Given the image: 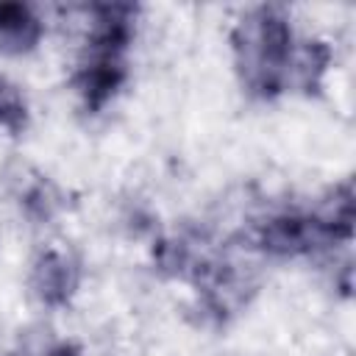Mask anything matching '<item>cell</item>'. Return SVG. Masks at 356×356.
Listing matches in <instances>:
<instances>
[{
	"mask_svg": "<svg viewBox=\"0 0 356 356\" xmlns=\"http://www.w3.org/2000/svg\"><path fill=\"white\" fill-rule=\"evenodd\" d=\"M312 209L331 248L350 245L353 239V184L350 178L328 186L312 203Z\"/></svg>",
	"mask_w": 356,
	"mask_h": 356,
	"instance_id": "7",
	"label": "cell"
},
{
	"mask_svg": "<svg viewBox=\"0 0 356 356\" xmlns=\"http://www.w3.org/2000/svg\"><path fill=\"white\" fill-rule=\"evenodd\" d=\"M31 125V103L25 89L0 72V134L6 136H22Z\"/></svg>",
	"mask_w": 356,
	"mask_h": 356,
	"instance_id": "9",
	"label": "cell"
},
{
	"mask_svg": "<svg viewBox=\"0 0 356 356\" xmlns=\"http://www.w3.org/2000/svg\"><path fill=\"white\" fill-rule=\"evenodd\" d=\"M242 239L253 253L267 259H303L320 250H331L314 209L298 203H281L256 211L245 222Z\"/></svg>",
	"mask_w": 356,
	"mask_h": 356,
	"instance_id": "3",
	"label": "cell"
},
{
	"mask_svg": "<svg viewBox=\"0 0 356 356\" xmlns=\"http://www.w3.org/2000/svg\"><path fill=\"white\" fill-rule=\"evenodd\" d=\"M334 64V50L320 36H300L298 56H295V72H292V92L303 97H314L323 92L325 78Z\"/></svg>",
	"mask_w": 356,
	"mask_h": 356,
	"instance_id": "8",
	"label": "cell"
},
{
	"mask_svg": "<svg viewBox=\"0 0 356 356\" xmlns=\"http://www.w3.org/2000/svg\"><path fill=\"white\" fill-rule=\"evenodd\" d=\"M47 22L36 6L22 0H0V56L22 58L39 50Z\"/></svg>",
	"mask_w": 356,
	"mask_h": 356,
	"instance_id": "6",
	"label": "cell"
},
{
	"mask_svg": "<svg viewBox=\"0 0 356 356\" xmlns=\"http://www.w3.org/2000/svg\"><path fill=\"white\" fill-rule=\"evenodd\" d=\"M81 284H83V264L72 248L50 242L33 253L28 264L25 286H28V295L42 309L47 312L67 309L81 292Z\"/></svg>",
	"mask_w": 356,
	"mask_h": 356,
	"instance_id": "4",
	"label": "cell"
},
{
	"mask_svg": "<svg viewBox=\"0 0 356 356\" xmlns=\"http://www.w3.org/2000/svg\"><path fill=\"white\" fill-rule=\"evenodd\" d=\"M42 356H83V350L75 342H58V345L47 348Z\"/></svg>",
	"mask_w": 356,
	"mask_h": 356,
	"instance_id": "10",
	"label": "cell"
},
{
	"mask_svg": "<svg viewBox=\"0 0 356 356\" xmlns=\"http://www.w3.org/2000/svg\"><path fill=\"white\" fill-rule=\"evenodd\" d=\"M6 189L14 206L19 209V214L33 225H50L67 209V197L61 186L31 164H14L6 172Z\"/></svg>",
	"mask_w": 356,
	"mask_h": 356,
	"instance_id": "5",
	"label": "cell"
},
{
	"mask_svg": "<svg viewBox=\"0 0 356 356\" xmlns=\"http://www.w3.org/2000/svg\"><path fill=\"white\" fill-rule=\"evenodd\" d=\"M300 36L292 11L281 3H256L239 11L228 31V44L234 75L248 97L273 103L292 92Z\"/></svg>",
	"mask_w": 356,
	"mask_h": 356,
	"instance_id": "1",
	"label": "cell"
},
{
	"mask_svg": "<svg viewBox=\"0 0 356 356\" xmlns=\"http://www.w3.org/2000/svg\"><path fill=\"white\" fill-rule=\"evenodd\" d=\"M136 17L120 6H103L83 17V39L70 72V89L86 114H103L131 78Z\"/></svg>",
	"mask_w": 356,
	"mask_h": 356,
	"instance_id": "2",
	"label": "cell"
}]
</instances>
